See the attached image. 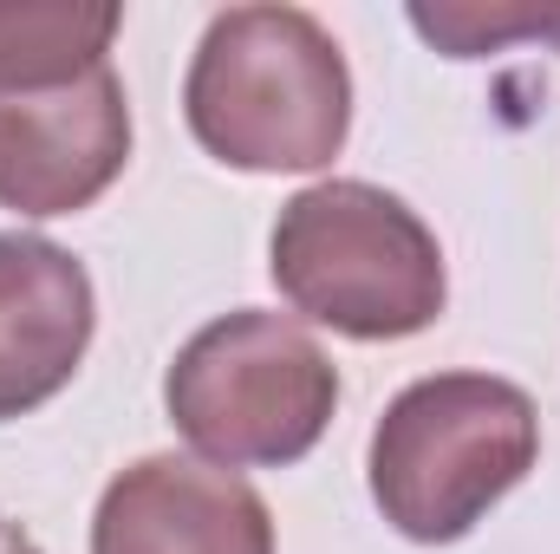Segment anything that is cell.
<instances>
[{"label": "cell", "instance_id": "cell-6", "mask_svg": "<svg viewBox=\"0 0 560 554\" xmlns=\"http://www.w3.org/2000/svg\"><path fill=\"white\" fill-rule=\"evenodd\" d=\"M92 554H275V522L235 470L143 457L98 496Z\"/></svg>", "mask_w": 560, "mask_h": 554}, {"label": "cell", "instance_id": "cell-1", "mask_svg": "<svg viewBox=\"0 0 560 554\" xmlns=\"http://www.w3.org/2000/svg\"><path fill=\"white\" fill-rule=\"evenodd\" d=\"M183 112L196 143L229 170H319L352 125V72L313 13L229 7L189 59Z\"/></svg>", "mask_w": 560, "mask_h": 554}, {"label": "cell", "instance_id": "cell-10", "mask_svg": "<svg viewBox=\"0 0 560 554\" xmlns=\"http://www.w3.org/2000/svg\"><path fill=\"white\" fill-rule=\"evenodd\" d=\"M0 554H39V542H33L20 522H7V516H0Z\"/></svg>", "mask_w": 560, "mask_h": 554}, {"label": "cell", "instance_id": "cell-2", "mask_svg": "<svg viewBox=\"0 0 560 554\" xmlns=\"http://www.w3.org/2000/svg\"><path fill=\"white\" fill-rule=\"evenodd\" d=\"M541 457V412L489 372H436L372 430V503L411 542L469 535Z\"/></svg>", "mask_w": 560, "mask_h": 554}, {"label": "cell", "instance_id": "cell-7", "mask_svg": "<svg viewBox=\"0 0 560 554\" xmlns=\"http://www.w3.org/2000/svg\"><path fill=\"white\" fill-rule=\"evenodd\" d=\"M92 275L39 235H0V417L59 399L92 346Z\"/></svg>", "mask_w": 560, "mask_h": 554}, {"label": "cell", "instance_id": "cell-3", "mask_svg": "<svg viewBox=\"0 0 560 554\" xmlns=\"http://www.w3.org/2000/svg\"><path fill=\"white\" fill-rule=\"evenodd\" d=\"M275 287L346 339H411L443 313V249L378 183H313L275 222Z\"/></svg>", "mask_w": 560, "mask_h": 554}, {"label": "cell", "instance_id": "cell-5", "mask_svg": "<svg viewBox=\"0 0 560 554\" xmlns=\"http://www.w3.org/2000/svg\"><path fill=\"white\" fill-rule=\"evenodd\" d=\"M125 157L131 105L112 66L46 92H0V209L72 216L118 183Z\"/></svg>", "mask_w": 560, "mask_h": 554}, {"label": "cell", "instance_id": "cell-4", "mask_svg": "<svg viewBox=\"0 0 560 554\" xmlns=\"http://www.w3.org/2000/svg\"><path fill=\"white\" fill-rule=\"evenodd\" d=\"M163 405L176 430L222 470L300 463L339 405V372L319 339L287 313H222L170 366Z\"/></svg>", "mask_w": 560, "mask_h": 554}, {"label": "cell", "instance_id": "cell-8", "mask_svg": "<svg viewBox=\"0 0 560 554\" xmlns=\"http://www.w3.org/2000/svg\"><path fill=\"white\" fill-rule=\"evenodd\" d=\"M112 0H7L0 7V92L72 85L105 66L118 33Z\"/></svg>", "mask_w": 560, "mask_h": 554}, {"label": "cell", "instance_id": "cell-9", "mask_svg": "<svg viewBox=\"0 0 560 554\" xmlns=\"http://www.w3.org/2000/svg\"><path fill=\"white\" fill-rule=\"evenodd\" d=\"M411 26L450 59H482V53H502L509 39L560 46V7H502V0L476 7V0H456V7H411Z\"/></svg>", "mask_w": 560, "mask_h": 554}]
</instances>
